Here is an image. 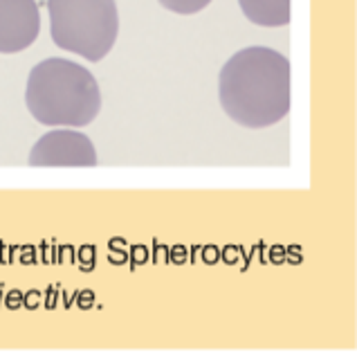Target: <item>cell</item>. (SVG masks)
<instances>
[{
  "label": "cell",
  "instance_id": "obj_3",
  "mask_svg": "<svg viewBox=\"0 0 357 353\" xmlns=\"http://www.w3.org/2000/svg\"><path fill=\"white\" fill-rule=\"evenodd\" d=\"M52 41L88 61H101L119 34L115 0H47Z\"/></svg>",
  "mask_w": 357,
  "mask_h": 353
},
{
  "label": "cell",
  "instance_id": "obj_5",
  "mask_svg": "<svg viewBox=\"0 0 357 353\" xmlns=\"http://www.w3.org/2000/svg\"><path fill=\"white\" fill-rule=\"evenodd\" d=\"M40 34L36 0H0V54L23 52Z\"/></svg>",
  "mask_w": 357,
  "mask_h": 353
},
{
  "label": "cell",
  "instance_id": "obj_2",
  "mask_svg": "<svg viewBox=\"0 0 357 353\" xmlns=\"http://www.w3.org/2000/svg\"><path fill=\"white\" fill-rule=\"evenodd\" d=\"M25 104L43 126L84 128L99 115L101 90L88 68L52 57L32 68L25 86Z\"/></svg>",
  "mask_w": 357,
  "mask_h": 353
},
{
  "label": "cell",
  "instance_id": "obj_6",
  "mask_svg": "<svg viewBox=\"0 0 357 353\" xmlns=\"http://www.w3.org/2000/svg\"><path fill=\"white\" fill-rule=\"evenodd\" d=\"M245 18L261 27H285L292 18V0H238Z\"/></svg>",
  "mask_w": 357,
  "mask_h": 353
},
{
  "label": "cell",
  "instance_id": "obj_1",
  "mask_svg": "<svg viewBox=\"0 0 357 353\" xmlns=\"http://www.w3.org/2000/svg\"><path fill=\"white\" fill-rule=\"evenodd\" d=\"M225 115L245 128L279 124L292 106V68L281 52L254 45L227 59L218 75Z\"/></svg>",
  "mask_w": 357,
  "mask_h": 353
},
{
  "label": "cell",
  "instance_id": "obj_4",
  "mask_svg": "<svg viewBox=\"0 0 357 353\" xmlns=\"http://www.w3.org/2000/svg\"><path fill=\"white\" fill-rule=\"evenodd\" d=\"M32 167H95L97 151L81 130H50L29 151Z\"/></svg>",
  "mask_w": 357,
  "mask_h": 353
},
{
  "label": "cell",
  "instance_id": "obj_7",
  "mask_svg": "<svg viewBox=\"0 0 357 353\" xmlns=\"http://www.w3.org/2000/svg\"><path fill=\"white\" fill-rule=\"evenodd\" d=\"M158 3L173 14L191 16V14L202 12L207 5H211V0H158Z\"/></svg>",
  "mask_w": 357,
  "mask_h": 353
}]
</instances>
